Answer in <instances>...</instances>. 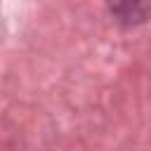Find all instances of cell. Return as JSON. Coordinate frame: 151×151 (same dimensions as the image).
Listing matches in <instances>:
<instances>
[{
    "instance_id": "6da1fadb",
    "label": "cell",
    "mask_w": 151,
    "mask_h": 151,
    "mask_svg": "<svg viewBox=\"0 0 151 151\" xmlns=\"http://www.w3.org/2000/svg\"><path fill=\"white\" fill-rule=\"evenodd\" d=\"M113 12H116L123 21H130V17H134L132 21H144L146 12H151V5H116Z\"/></svg>"
}]
</instances>
